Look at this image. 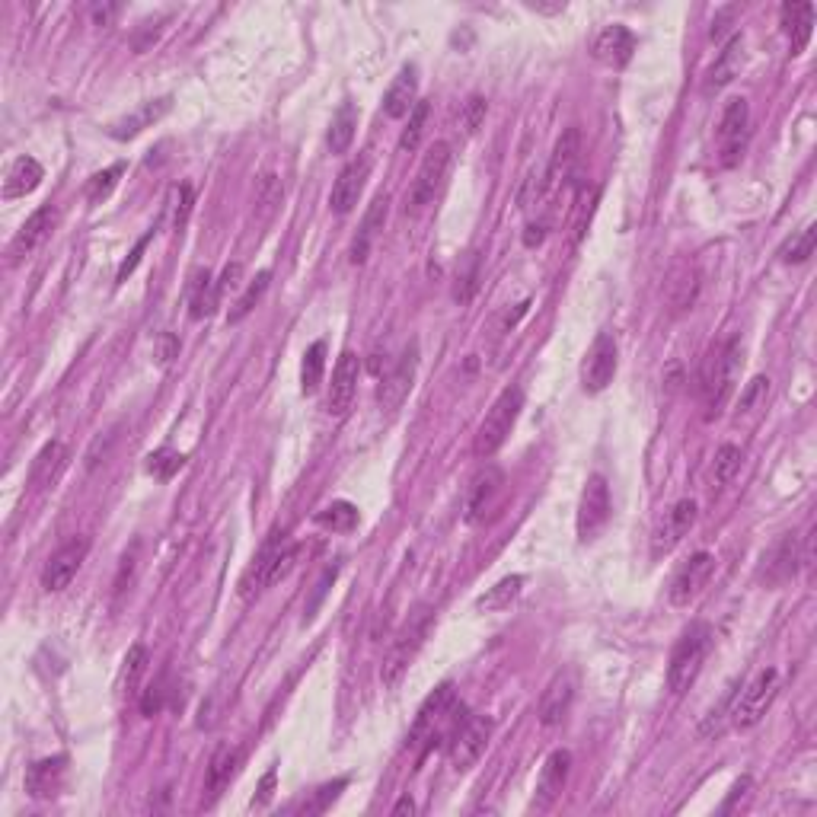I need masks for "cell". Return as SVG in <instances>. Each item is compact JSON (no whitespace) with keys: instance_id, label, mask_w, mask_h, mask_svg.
I'll list each match as a JSON object with an SVG mask.
<instances>
[{"instance_id":"cell-57","label":"cell","mask_w":817,"mask_h":817,"mask_svg":"<svg viewBox=\"0 0 817 817\" xmlns=\"http://www.w3.org/2000/svg\"><path fill=\"white\" fill-rule=\"evenodd\" d=\"M240 275H243V269H240L237 262L227 265L224 275L218 278V291H221V297H227V291H237V288H240Z\"/></svg>"},{"instance_id":"cell-3","label":"cell","mask_w":817,"mask_h":817,"mask_svg":"<svg viewBox=\"0 0 817 817\" xmlns=\"http://www.w3.org/2000/svg\"><path fill=\"white\" fill-rule=\"evenodd\" d=\"M457 712V693L454 683H441V687L431 693L419 715H415V725L409 731V747H422L419 757H425L438 738H450L457 731V725L450 728V715Z\"/></svg>"},{"instance_id":"cell-51","label":"cell","mask_w":817,"mask_h":817,"mask_svg":"<svg viewBox=\"0 0 817 817\" xmlns=\"http://www.w3.org/2000/svg\"><path fill=\"white\" fill-rule=\"evenodd\" d=\"M486 99L482 96H470L463 103V112H460V125L466 128V135H476V131L482 128V122H486Z\"/></svg>"},{"instance_id":"cell-59","label":"cell","mask_w":817,"mask_h":817,"mask_svg":"<svg viewBox=\"0 0 817 817\" xmlns=\"http://www.w3.org/2000/svg\"><path fill=\"white\" fill-rule=\"evenodd\" d=\"M272 789H275V770H269L262 776V782H259V792H256V798H253V808H265L272 802Z\"/></svg>"},{"instance_id":"cell-28","label":"cell","mask_w":817,"mask_h":817,"mask_svg":"<svg viewBox=\"0 0 817 817\" xmlns=\"http://www.w3.org/2000/svg\"><path fill=\"white\" fill-rule=\"evenodd\" d=\"M779 20H782V32H786V39L792 45V55H802L814 32V4H808V0H789V4H782Z\"/></svg>"},{"instance_id":"cell-13","label":"cell","mask_w":817,"mask_h":817,"mask_svg":"<svg viewBox=\"0 0 817 817\" xmlns=\"http://www.w3.org/2000/svg\"><path fill=\"white\" fill-rule=\"evenodd\" d=\"M747 125H750V106L744 96L728 99L722 125H719V154L722 166H735L744 157L747 147Z\"/></svg>"},{"instance_id":"cell-41","label":"cell","mask_w":817,"mask_h":817,"mask_svg":"<svg viewBox=\"0 0 817 817\" xmlns=\"http://www.w3.org/2000/svg\"><path fill=\"white\" fill-rule=\"evenodd\" d=\"M814 243H817V227H814V224H808V227L798 230L792 240L782 243V249H779V259L786 262V265L808 262V259L814 256Z\"/></svg>"},{"instance_id":"cell-39","label":"cell","mask_w":817,"mask_h":817,"mask_svg":"<svg viewBox=\"0 0 817 817\" xmlns=\"http://www.w3.org/2000/svg\"><path fill=\"white\" fill-rule=\"evenodd\" d=\"M741 61H744V39L741 36H731V42L725 45V52L715 61V68L709 74V87H725L738 77L741 71Z\"/></svg>"},{"instance_id":"cell-40","label":"cell","mask_w":817,"mask_h":817,"mask_svg":"<svg viewBox=\"0 0 817 817\" xmlns=\"http://www.w3.org/2000/svg\"><path fill=\"white\" fill-rule=\"evenodd\" d=\"M269 281H272V272H259V275L253 278V281H249V285H246V291H243V294L237 297V304H233V310H230V316H227V320H230V323H243L246 316L256 310V304H259V300L265 297V291H269Z\"/></svg>"},{"instance_id":"cell-21","label":"cell","mask_w":817,"mask_h":817,"mask_svg":"<svg viewBox=\"0 0 817 817\" xmlns=\"http://www.w3.org/2000/svg\"><path fill=\"white\" fill-rule=\"evenodd\" d=\"M693 524H696V502H693V498H680V502L668 514H664V521L658 524L655 540H652V553L655 556H668L671 549L683 537H687Z\"/></svg>"},{"instance_id":"cell-33","label":"cell","mask_w":817,"mask_h":817,"mask_svg":"<svg viewBox=\"0 0 817 817\" xmlns=\"http://www.w3.org/2000/svg\"><path fill=\"white\" fill-rule=\"evenodd\" d=\"M221 291H218V281L211 278L208 269H198L192 275V285H189V307H192V320H208V316L218 310L221 304Z\"/></svg>"},{"instance_id":"cell-16","label":"cell","mask_w":817,"mask_h":817,"mask_svg":"<svg viewBox=\"0 0 817 817\" xmlns=\"http://www.w3.org/2000/svg\"><path fill=\"white\" fill-rule=\"evenodd\" d=\"M578 154H581V135L578 128H565L556 147H553V157H549V166L543 173V195H553L559 192L565 182L572 179L575 166H578Z\"/></svg>"},{"instance_id":"cell-38","label":"cell","mask_w":817,"mask_h":817,"mask_svg":"<svg viewBox=\"0 0 817 817\" xmlns=\"http://www.w3.org/2000/svg\"><path fill=\"white\" fill-rule=\"evenodd\" d=\"M323 371H326V342H313L304 361H300V393L313 396L323 383Z\"/></svg>"},{"instance_id":"cell-61","label":"cell","mask_w":817,"mask_h":817,"mask_svg":"<svg viewBox=\"0 0 817 817\" xmlns=\"http://www.w3.org/2000/svg\"><path fill=\"white\" fill-rule=\"evenodd\" d=\"M543 237H546V224H537V221H533V224H527L524 246H530V249H533V246H540V243H543Z\"/></svg>"},{"instance_id":"cell-30","label":"cell","mask_w":817,"mask_h":817,"mask_svg":"<svg viewBox=\"0 0 817 817\" xmlns=\"http://www.w3.org/2000/svg\"><path fill=\"white\" fill-rule=\"evenodd\" d=\"M798 549H795V537H782L770 553L763 556V565H760V581L766 588H779L786 585L789 578H795V569H798Z\"/></svg>"},{"instance_id":"cell-56","label":"cell","mask_w":817,"mask_h":817,"mask_svg":"<svg viewBox=\"0 0 817 817\" xmlns=\"http://www.w3.org/2000/svg\"><path fill=\"white\" fill-rule=\"evenodd\" d=\"M176 355H179V339L170 336V332H163V336L157 339V364H160V368H166V364H170Z\"/></svg>"},{"instance_id":"cell-9","label":"cell","mask_w":817,"mask_h":817,"mask_svg":"<svg viewBox=\"0 0 817 817\" xmlns=\"http://www.w3.org/2000/svg\"><path fill=\"white\" fill-rule=\"evenodd\" d=\"M492 719L486 715H470L457 725V731L450 735V763H454L457 773L473 770L479 763V757L486 754L489 738H492Z\"/></svg>"},{"instance_id":"cell-7","label":"cell","mask_w":817,"mask_h":817,"mask_svg":"<svg viewBox=\"0 0 817 817\" xmlns=\"http://www.w3.org/2000/svg\"><path fill=\"white\" fill-rule=\"evenodd\" d=\"M776 696H779V671L766 668V671H760L754 680H750L735 699H731V712H728L731 725L741 728V731L754 728L763 715L770 712Z\"/></svg>"},{"instance_id":"cell-62","label":"cell","mask_w":817,"mask_h":817,"mask_svg":"<svg viewBox=\"0 0 817 817\" xmlns=\"http://www.w3.org/2000/svg\"><path fill=\"white\" fill-rule=\"evenodd\" d=\"M115 13H119V7H93V20H96L99 26H106Z\"/></svg>"},{"instance_id":"cell-32","label":"cell","mask_w":817,"mask_h":817,"mask_svg":"<svg viewBox=\"0 0 817 817\" xmlns=\"http://www.w3.org/2000/svg\"><path fill=\"white\" fill-rule=\"evenodd\" d=\"M387 208H390V198L387 195H377L371 211L364 214V224L358 230V237L352 243V262L355 265H364L368 262V253H371V243L377 237V230H383V221H387Z\"/></svg>"},{"instance_id":"cell-55","label":"cell","mask_w":817,"mask_h":817,"mask_svg":"<svg viewBox=\"0 0 817 817\" xmlns=\"http://www.w3.org/2000/svg\"><path fill=\"white\" fill-rule=\"evenodd\" d=\"M150 240H154V230L144 233V237L135 243V249H131V253H128V259L119 265V281H128V275L138 269V262H141V256H144V249H147V243H150Z\"/></svg>"},{"instance_id":"cell-45","label":"cell","mask_w":817,"mask_h":817,"mask_svg":"<svg viewBox=\"0 0 817 817\" xmlns=\"http://www.w3.org/2000/svg\"><path fill=\"white\" fill-rule=\"evenodd\" d=\"M428 119H431V106L425 103V99H419V103H415V109L409 112V125L403 128L399 147H403V150H415V147H419L425 128H428Z\"/></svg>"},{"instance_id":"cell-49","label":"cell","mask_w":817,"mask_h":817,"mask_svg":"<svg viewBox=\"0 0 817 817\" xmlns=\"http://www.w3.org/2000/svg\"><path fill=\"white\" fill-rule=\"evenodd\" d=\"M348 786V779H336V782H326V786H320L316 789V795L310 798V802L304 805V811L307 814H323L332 802H336V798L342 795V789Z\"/></svg>"},{"instance_id":"cell-4","label":"cell","mask_w":817,"mask_h":817,"mask_svg":"<svg viewBox=\"0 0 817 817\" xmlns=\"http://www.w3.org/2000/svg\"><path fill=\"white\" fill-rule=\"evenodd\" d=\"M524 409V390L521 387H505L498 393V399L492 403V409L486 412V419L479 425V435H476V457H492L498 447H502L511 435L514 422H518V415Z\"/></svg>"},{"instance_id":"cell-27","label":"cell","mask_w":817,"mask_h":817,"mask_svg":"<svg viewBox=\"0 0 817 817\" xmlns=\"http://www.w3.org/2000/svg\"><path fill=\"white\" fill-rule=\"evenodd\" d=\"M415 103H419V71H415V64H406L383 93V112L390 119H406Z\"/></svg>"},{"instance_id":"cell-23","label":"cell","mask_w":817,"mask_h":817,"mask_svg":"<svg viewBox=\"0 0 817 817\" xmlns=\"http://www.w3.org/2000/svg\"><path fill=\"white\" fill-rule=\"evenodd\" d=\"M64 776H68V757L58 754V757H45V760H36L26 770V792L32 798H55L61 789H64Z\"/></svg>"},{"instance_id":"cell-2","label":"cell","mask_w":817,"mask_h":817,"mask_svg":"<svg viewBox=\"0 0 817 817\" xmlns=\"http://www.w3.org/2000/svg\"><path fill=\"white\" fill-rule=\"evenodd\" d=\"M712 639L715 636L706 623H693L677 639L674 652H671V664H668V690L674 696H683L696 683L699 671H703V664L712 652Z\"/></svg>"},{"instance_id":"cell-11","label":"cell","mask_w":817,"mask_h":817,"mask_svg":"<svg viewBox=\"0 0 817 817\" xmlns=\"http://www.w3.org/2000/svg\"><path fill=\"white\" fill-rule=\"evenodd\" d=\"M415 371H419V345L409 342V348L399 361L390 368V374L380 380L377 387V406L380 412H396L399 406L406 403V396L412 393V383H415Z\"/></svg>"},{"instance_id":"cell-8","label":"cell","mask_w":817,"mask_h":817,"mask_svg":"<svg viewBox=\"0 0 817 817\" xmlns=\"http://www.w3.org/2000/svg\"><path fill=\"white\" fill-rule=\"evenodd\" d=\"M428 629H431V610H428V607H419V610H415V613L409 616V623H406L403 632L396 636V642L390 645L387 661H383V668H380L383 687H393V683H396L399 677H403V671L409 668V661L415 658V652H419V645L425 642Z\"/></svg>"},{"instance_id":"cell-52","label":"cell","mask_w":817,"mask_h":817,"mask_svg":"<svg viewBox=\"0 0 817 817\" xmlns=\"http://www.w3.org/2000/svg\"><path fill=\"white\" fill-rule=\"evenodd\" d=\"M192 202H195V195H192V186H176L173 189V230H182L189 224V214H192Z\"/></svg>"},{"instance_id":"cell-14","label":"cell","mask_w":817,"mask_h":817,"mask_svg":"<svg viewBox=\"0 0 817 817\" xmlns=\"http://www.w3.org/2000/svg\"><path fill=\"white\" fill-rule=\"evenodd\" d=\"M87 553H90V543L83 540V537H74V540L64 543V546L58 549V553H52V559L45 562L42 588H45V591H52V594H58V591L68 588L71 581L77 578V572H80L83 559H87Z\"/></svg>"},{"instance_id":"cell-35","label":"cell","mask_w":817,"mask_h":817,"mask_svg":"<svg viewBox=\"0 0 817 817\" xmlns=\"http://www.w3.org/2000/svg\"><path fill=\"white\" fill-rule=\"evenodd\" d=\"M64 460H68V447L61 441H48L29 466V482L32 486H52V479L61 473Z\"/></svg>"},{"instance_id":"cell-34","label":"cell","mask_w":817,"mask_h":817,"mask_svg":"<svg viewBox=\"0 0 817 817\" xmlns=\"http://www.w3.org/2000/svg\"><path fill=\"white\" fill-rule=\"evenodd\" d=\"M42 163L36 157H20L7 173V182H4V198H23L29 192H36L42 186Z\"/></svg>"},{"instance_id":"cell-42","label":"cell","mask_w":817,"mask_h":817,"mask_svg":"<svg viewBox=\"0 0 817 817\" xmlns=\"http://www.w3.org/2000/svg\"><path fill=\"white\" fill-rule=\"evenodd\" d=\"M316 524H323L336 533H348L358 527V508L352 502H332L329 508L316 514Z\"/></svg>"},{"instance_id":"cell-10","label":"cell","mask_w":817,"mask_h":817,"mask_svg":"<svg viewBox=\"0 0 817 817\" xmlns=\"http://www.w3.org/2000/svg\"><path fill=\"white\" fill-rule=\"evenodd\" d=\"M610 514H613V505H610L607 479L604 476H591L585 492H581V502H578V518H575L578 540L581 543L597 540V533L610 524Z\"/></svg>"},{"instance_id":"cell-1","label":"cell","mask_w":817,"mask_h":817,"mask_svg":"<svg viewBox=\"0 0 817 817\" xmlns=\"http://www.w3.org/2000/svg\"><path fill=\"white\" fill-rule=\"evenodd\" d=\"M741 368V339H728L725 345H715L706 364H703V383H699V393H703L706 419H719L722 409L728 406V396L735 390V377Z\"/></svg>"},{"instance_id":"cell-46","label":"cell","mask_w":817,"mask_h":817,"mask_svg":"<svg viewBox=\"0 0 817 817\" xmlns=\"http://www.w3.org/2000/svg\"><path fill=\"white\" fill-rule=\"evenodd\" d=\"M741 460H744L741 447H735V444H722L719 450H715V463H712V476H715V482H719V486H725V482L735 479V473L741 470Z\"/></svg>"},{"instance_id":"cell-64","label":"cell","mask_w":817,"mask_h":817,"mask_svg":"<svg viewBox=\"0 0 817 817\" xmlns=\"http://www.w3.org/2000/svg\"><path fill=\"white\" fill-rule=\"evenodd\" d=\"M530 10H540V13H559V10H565V4H556V7H546V4H527Z\"/></svg>"},{"instance_id":"cell-24","label":"cell","mask_w":817,"mask_h":817,"mask_svg":"<svg viewBox=\"0 0 817 817\" xmlns=\"http://www.w3.org/2000/svg\"><path fill=\"white\" fill-rule=\"evenodd\" d=\"M664 297H668V307L674 316L693 310L696 297H699V269L690 259L677 262L671 269L668 281H664Z\"/></svg>"},{"instance_id":"cell-63","label":"cell","mask_w":817,"mask_h":817,"mask_svg":"<svg viewBox=\"0 0 817 817\" xmlns=\"http://www.w3.org/2000/svg\"><path fill=\"white\" fill-rule=\"evenodd\" d=\"M412 811H415V802H412V798L406 795V798H399V802H396L393 817H403V814H412Z\"/></svg>"},{"instance_id":"cell-31","label":"cell","mask_w":817,"mask_h":817,"mask_svg":"<svg viewBox=\"0 0 817 817\" xmlns=\"http://www.w3.org/2000/svg\"><path fill=\"white\" fill-rule=\"evenodd\" d=\"M237 763H240V750L237 747H218V750H214V757L208 763V773H205V805H211L214 798H218L230 786L233 773H237Z\"/></svg>"},{"instance_id":"cell-22","label":"cell","mask_w":817,"mask_h":817,"mask_svg":"<svg viewBox=\"0 0 817 817\" xmlns=\"http://www.w3.org/2000/svg\"><path fill=\"white\" fill-rule=\"evenodd\" d=\"M591 52H594V58L600 64H607V68L620 71V68H626V64L632 61V52H636V36H632L626 26L613 23L607 29H600V36L594 39Z\"/></svg>"},{"instance_id":"cell-19","label":"cell","mask_w":817,"mask_h":817,"mask_svg":"<svg viewBox=\"0 0 817 817\" xmlns=\"http://www.w3.org/2000/svg\"><path fill=\"white\" fill-rule=\"evenodd\" d=\"M358 371H361V361L355 352H342L339 361H336V371H332V383H329V399H326V409L329 415H342L352 409V399H355V390H358Z\"/></svg>"},{"instance_id":"cell-20","label":"cell","mask_w":817,"mask_h":817,"mask_svg":"<svg viewBox=\"0 0 817 817\" xmlns=\"http://www.w3.org/2000/svg\"><path fill=\"white\" fill-rule=\"evenodd\" d=\"M569 773H572V754L569 750H553V754L546 757L543 763V770H540V779H537V795H533V805H537L540 811H549L556 802H559V795L565 789V782H569Z\"/></svg>"},{"instance_id":"cell-54","label":"cell","mask_w":817,"mask_h":817,"mask_svg":"<svg viewBox=\"0 0 817 817\" xmlns=\"http://www.w3.org/2000/svg\"><path fill=\"white\" fill-rule=\"evenodd\" d=\"M476 278H479V259H476V253H470V259H466V269L457 272V291H454V297L460 300V304H466V300L473 297Z\"/></svg>"},{"instance_id":"cell-26","label":"cell","mask_w":817,"mask_h":817,"mask_svg":"<svg viewBox=\"0 0 817 817\" xmlns=\"http://www.w3.org/2000/svg\"><path fill=\"white\" fill-rule=\"evenodd\" d=\"M173 109V99L170 96H160V99H150V103H141L135 112H128L125 119L112 122L109 125V135L115 141H128V138H138L144 128H154L166 112Z\"/></svg>"},{"instance_id":"cell-44","label":"cell","mask_w":817,"mask_h":817,"mask_svg":"<svg viewBox=\"0 0 817 817\" xmlns=\"http://www.w3.org/2000/svg\"><path fill=\"white\" fill-rule=\"evenodd\" d=\"M182 463H186V457L179 454V450L173 447H160L154 450V454H147V473L154 476V479H173L179 470H182Z\"/></svg>"},{"instance_id":"cell-60","label":"cell","mask_w":817,"mask_h":817,"mask_svg":"<svg viewBox=\"0 0 817 817\" xmlns=\"http://www.w3.org/2000/svg\"><path fill=\"white\" fill-rule=\"evenodd\" d=\"M747 792H750V779L744 776L741 782H735V789H731V795H728V802L722 805V814H728L731 808H735V802H738V798H744Z\"/></svg>"},{"instance_id":"cell-12","label":"cell","mask_w":817,"mask_h":817,"mask_svg":"<svg viewBox=\"0 0 817 817\" xmlns=\"http://www.w3.org/2000/svg\"><path fill=\"white\" fill-rule=\"evenodd\" d=\"M715 575V556L712 553H696L690 556L687 562L680 565L671 578V588H668V597L674 607H690L693 600L703 594V588L712 581Z\"/></svg>"},{"instance_id":"cell-18","label":"cell","mask_w":817,"mask_h":817,"mask_svg":"<svg viewBox=\"0 0 817 817\" xmlns=\"http://www.w3.org/2000/svg\"><path fill=\"white\" fill-rule=\"evenodd\" d=\"M368 176H371V157H368V154H361V157H355L352 163L345 166L336 182H332L329 208L336 211V214L355 211V205H358V198H361V192H364V182H368Z\"/></svg>"},{"instance_id":"cell-5","label":"cell","mask_w":817,"mask_h":817,"mask_svg":"<svg viewBox=\"0 0 817 817\" xmlns=\"http://www.w3.org/2000/svg\"><path fill=\"white\" fill-rule=\"evenodd\" d=\"M297 559V546L285 540V533H272V540L259 549L256 562L249 565V572L243 575V585H240V594L249 600L253 594L265 591L269 585H275L278 578H285L291 572V565Z\"/></svg>"},{"instance_id":"cell-43","label":"cell","mask_w":817,"mask_h":817,"mask_svg":"<svg viewBox=\"0 0 817 817\" xmlns=\"http://www.w3.org/2000/svg\"><path fill=\"white\" fill-rule=\"evenodd\" d=\"M147 661H150V655H147L144 645H131L128 648V655L122 661V674H119V690L122 693H131V690L138 687L144 671H147Z\"/></svg>"},{"instance_id":"cell-53","label":"cell","mask_w":817,"mask_h":817,"mask_svg":"<svg viewBox=\"0 0 817 817\" xmlns=\"http://www.w3.org/2000/svg\"><path fill=\"white\" fill-rule=\"evenodd\" d=\"M766 393H770V380L766 377H754L747 383V390L741 393V415H747V412H757L763 403H766Z\"/></svg>"},{"instance_id":"cell-58","label":"cell","mask_w":817,"mask_h":817,"mask_svg":"<svg viewBox=\"0 0 817 817\" xmlns=\"http://www.w3.org/2000/svg\"><path fill=\"white\" fill-rule=\"evenodd\" d=\"M135 562H138V543L131 546V553L122 556V569H119V578H115V591H125V575L131 578V572H135Z\"/></svg>"},{"instance_id":"cell-48","label":"cell","mask_w":817,"mask_h":817,"mask_svg":"<svg viewBox=\"0 0 817 817\" xmlns=\"http://www.w3.org/2000/svg\"><path fill=\"white\" fill-rule=\"evenodd\" d=\"M281 198H285V189H281L278 176H262V179H259V189H256V205H259V211H262V218H265V221H269L272 214L278 211Z\"/></svg>"},{"instance_id":"cell-36","label":"cell","mask_w":817,"mask_h":817,"mask_svg":"<svg viewBox=\"0 0 817 817\" xmlns=\"http://www.w3.org/2000/svg\"><path fill=\"white\" fill-rule=\"evenodd\" d=\"M524 585H527V578L524 575H508L502 581H495V585L482 594L476 600V607L479 610H486V613H498V610H508L514 600H518L524 594Z\"/></svg>"},{"instance_id":"cell-37","label":"cell","mask_w":817,"mask_h":817,"mask_svg":"<svg viewBox=\"0 0 817 817\" xmlns=\"http://www.w3.org/2000/svg\"><path fill=\"white\" fill-rule=\"evenodd\" d=\"M355 128H358V109L352 103H342L339 112L332 115L329 122V135H326V144L332 154H345L348 147L355 141Z\"/></svg>"},{"instance_id":"cell-25","label":"cell","mask_w":817,"mask_h":817,"mask_svg":"<svg viewBox=\"0 0 817 817\" xmlns=\"http://www.w3.org/2000/svg\"><path fill=\"white\" fill-rule=\"evenodd\" d=\"M52 227H55V208H52V205H42L39 211H32L29 218L23 221V227L16 230L13 243H10V262L26 259V256L32 253V249L48 240V233H52Z\"/></svg>"},{"instance_id":"cell-15","label":"cell","mask_w":817,"mask_h":817,"mask_svg":"<svg viewBox=\"0 0 817 817\" xmlns=\"http://www.w3.org/2000/svg\"><path fill=\"white\" fill-rule=\"evenodd\" d=\"M502 489H505V473L498 470V466H486V470H479L470 482V492H466V514L463 518L470 524H479L486 521V514L498 505V498H502Z\"/></svg>"},{"instance_id":"cell-6","label":"cell","mask_w":817,"mask_h":817,"mask_svg":"<svg viewBox=\"0 0 817 817\" xmlns=\"http://www.w3.org/2000/svg\"><path fill=\"white\" fill-rule=\"evenodd\" d=\"M447 170H450V144L447 141L431 144L422 166H419V173H415L412 186L406 192V214H422L431 202H435L444 179H447Z\"/></svg>"},{"instance_id":"cell-29","label":"cell","mask_w":817,"mask_h":817,"mask_svg":"<svg viewBox=\"0 0 817 817\" xmlns=\"http://www.w3.org/2000/svg\"><path fill=\"white\" fill-rule=\"evenodd\" d=\"M572 699H575V683L569 674H556L553 680L546 683V690L540 696V706H537V715L546 728L559 725L565 715L572 709Z\"/></svg>"},{"instance_id":"cell-17","label":"cell","mask_w":817,"mask_h":817,"mask_svg":"<svg viewBox=\"0 0 817 817\" xmlns=\"http://www.w3.org/2000/svg\"><path fill=\"white\" fill-rule=\"evenodd\" d=\"M616 377V342L610 332H597L594 345L588 348L585 368H581V380H585L588 393L607 390Z\"/></svg>"},{"instance_id":"cell-47","label":"cell","mask_w":817,"mask_h":817,"mask_svg":"<svg viewBox=\"0 0 817 817\" xmlns=\"http://www.w3.org/2000/svg\"><path fill=\"white\" fill-rule=\"evenodd\" d=\"M125 173V163H115L109 166V170L103 173H96L90 182H87V202L99 205V202H106V198L112 195V189L119 186V176Z\"/></svg>"},{"instance_id":"cell-50","label":"cell","mask_w":817,"mask_h":817,"mask_svg":"<svg viewBox=\"0 0 817 817\" xmlns=\"http://www.w3.org/2000/svg\"><path fill=\"white\" fill-rule=\"evenodd\" d=\"M119 431H122V425H115V428L106 431V435H99V438L90 444V450H87V466H90V470H96L99 463H106V460H109L115 441H119Z\"/></svg>"}]
</instances>
